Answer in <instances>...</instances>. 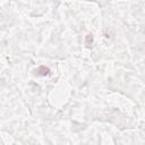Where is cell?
<instances>
[{"label":"cell","mask_w":145,"mask_h":145,"mask_svg":"<svg viewBox=\"0 0 145 145\" xmlns=\"http://www.w3.org/2000/svg\"><path fill=\"white\" fill-rule=\"evenodd\" d=\"M39 73H40V75H42V76H45V75L49 74V69L48 68H45V67H40Z\"/></svg>","instance_id":"cell-1"}]
</instances>
